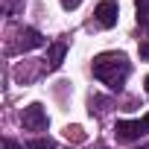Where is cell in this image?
<instances>
[{
  "label": "cell",
  "mask_w": 149,
  "mask_h": 149,
  "mask_svg": "<svg viewBox=\"0 0 149 149\" xmlns=\"http://www.w3.org/2000/svg\"><path fill=\"white\" fill-rule=\"evenodd\" d=\"M91 73H94V79H100V82L108 85L111 91H123L129 73H132V61H129L126 53L105 50V53H97V56H94Z\"/></svg>",
  "instance_id": "obj_1"
},
{
  "label": "cell",
  "mask_w": 149,
  "mask_h": 149,
  "mask_svg": "<svg viewBox=\"0 0 149 149\" xmlns=\"http://www.w3.org/2000/svg\"><path fill=\"white\" fill-rule=\"evenodd\" d=\"M146 132H149V114H146L143 120H117V123H114V137H117L120 143L140 140Z\"/></svg>",
  "instance_id": "obj_2"
},
{
  "label": "cell",
  "mask_w": 149,
  "mask_h": 149,
  "mask_svg": "<svg viewBox=\"0 0 149 149\" xmlns=\"http://www.w3.org/2000/svg\"><path fill=\"white\" fill-rule=\"evenodd\" d=\"M21 126H24L26 132H47V126H50L47 108H44L41 102L24 105V111H21Z\"/></svg>",
  "instance_id": "obj_3"
},
{
  "label": "cell",
  "mask_w": 149,
  "mask_h": 149,
  "mask_svg": "<svg viewBox=\"0 0 149 149\" xmlns=\"http://www.w3.org/2000/svg\"><path fill=\"white\" fill-rule=\"evenodd\" d=\"M117 18H120V6H117V0H100V3H97V9H94V21H97L102 29L117 26Z\"/></svg>",
  "instance_id": "obj_4"
},
{
  "label": "cell",
  "mask_w": 149,
  "mask_h": 149,
  "mask_svg": "<svg viewBox=\"0 0 149 149\" xmlns=\"http://www.w3.org/2000/svg\"><path fill=\"white\" fill-rule=\"evenodd\" d=\"M44 44H47V38H44L35 26H21V29H18V44H15L18 53H29V50H38V47H44Z\"/></svg>",
  "instance_id": "obj_5"
},
{
  "label": "cell",
  "mask_w": 149,
  "mask_h": 149,
  "mask_svg": "<svg viewBox=\"0 0 149 149\" xmlns=\"http://www.w3.org/2000/svg\"><path fill=\"white\" fill-rule=\"evenodd\" d=\"M64 56H67V41H53L47 47V58H44V70L53 73L64 64Z\"/></svg>",
  "instance_id": "obj_6"
},
{
  "label": "cell",
  "mask_w": 149,
  "mask_h": 149,
  "mask_svg": "<svg viewBox=\"0 0 149 149\" xmlns=\"http://www.w3.org/2000/svg\"><path fill=\"white\" fill-rule=\"evenodd\" d=\"M134 18H137V26L149 35V0H134Z\"/></svg>",
  "instance_id": "obj_7"
},
{
  "label": "cell",
  "mask_w": 149,
  "mask_h": 149,
  "mask_svg": "<svg viewBox=\"0 0 149 149\" xmlns=\"http://www.w3.org/2000/svg\"><path fill=\"white\" fill-rule=\"evenodd\" d=\"M26 149H56V140L53 137H32L26 143Z\"/></svg>",
  "instance_id": "obj_8"
},
{
  "label": "cell",
  "mask_w": 149,
  "mask_h": 149,
  "mask_svg": "<svg viewBox=\"0 0 149 149\" xmlns=\"http://www.w3.org/2000/svg\"><path fill=\"white\" fill-rule=\"evenodd\" d=\"M64 134H67V140H73V143H82V140H85V134H82V129H79V126H67V129H64Z\"/></svg>",
  "instance_id": "obj_9"
},
{
  "label": "cell",
  "mask_w": 149,
  "mask_h": 149,
  "mask_svg": "<svg viewBox=\"0 0 149 149\" xmlns=\"http://www.w3.org/2000/svg\"><path fill=\"white\" fill-rule=\"evenodd\" d=\"M58 3H61L67 12H73V9H79V6H82V0H58Z\"/></svg>",
  "instance_id": "obj_10"
},
{
  "label": "cell",
  "mask_w": 149,
  "mask_h": 149,
  "mask_svg": "<svg viewBox=\"0 0 149 149\" xmlns=\"http://www.w3.org/2000/svg\"><path fill=\"white\" fill-rule=\"evenodd\" d=\"M137 53H140L143 61H149V41H140V44H137Z\"/></svg>",
  "instance_id": "obj_11"
},
{
  "label": "cell",
  "mask_w": 149,
  "mask_h": 149,
  "mask_svg": "<svg viewBox=\"0 0 149 149\" xmlns=\"http://www.w3.org/2000/svg\"><path fill=\"white\" fill-rule=\"evenodd\" d=\"M3 149H24V146H21L18 140H12V137H6V140H3Z\"/></svg>",
  "instance_id": "obj_12"
},
{
  "label": "cell",
  "mask_w": 149,
  "mask_h": 149,
  "mask_svg": "<svg viewBox=\"0 0 149 149\" xmlns=\"http://www.w3.org/2000/svg\"><path fill=\"white\" fill-rule=\"evenodd\" d=\"M143 88H146V94H149V76H146V79H143Z\"/></svg>",
  "instance_id": "obj_13"
},
{
  "label": "cell",
  "mask_w": 149,
  "mask_h": 149,
  "mask_svg": "<svg viewBox=\"0 0 149 149\" xmlns=\"http://www.w3.org/2000/svg\"><path fill=\"white\" fill-rule=\"evenodd\" d=\"M134 149H149V146H146V143H143V146H134Z\"/></svg>",
  "instance_id": "obj_14"
}]
</instances>
